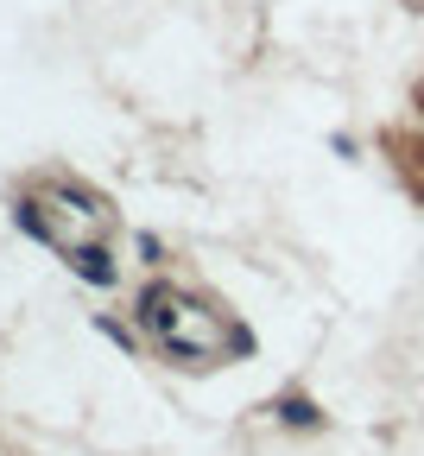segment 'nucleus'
<instances>
[{"instance_id": "f03ea898", "label": "nucleus", "mask_w": 424, "mask_h": 456, "mask_svg": "<svg viewBox=\"0 0 424 456\" xmlns=\"http://www.w3.org/2000/svg\"><path fill=\"white\" fill-rule=\"evenodd\" d=\"M70 266H77L89 285H114V279H120V273L108 266V254H102V248H77V254H70Z\"/></svg>"}, {"instance_id": "7ed1b4c3", "label": "nucleus", "mask_w": 424, "mask_h": 456, "mask_svg": "<svg viewBox=\"0 0 424 456\" xmlns=\"http://www.w3.org/2000/svg\"><path fill=\"white\" fill-rule=\"evenodd\" d=\"M279 412H285V419H291V425H311V419H317V412H311V406H305V399H285V406H279Z\"/></svg>"}, {"instance_id": "f257e3e1", "label": "nucleus", "mask_w": 424, "mask_h": 456, "mask_svg": "<svg viewBox=\"0 0 424 456\" xmlns=\"http://www.w3.org/2000/svg\"><path fill=\"white\" fill-rule=\"evenodd\" d=\"M184 317V298L171 292V285H146V298H140V323L146 330H159V336H171V323Z\"/></svg>"}]
</instances>
